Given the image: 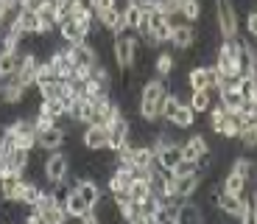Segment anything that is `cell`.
Instances as JSON below:
<instances>
[{"instance_id":"6da1fadb","label":"cell","mask_w":257,"mask_h":224,"mask_svg":"<svg viewBox=\"0 0 257 224\" xmlns=\"http://www.w3.org/2000/svg\"><path fill=\"white\" fill-rule=\"evenodd\" d=\"M168 98V84L162 79H148L140 93V118L143 121H157L162 112V104Z\"/></svg>"},{"instance_id":"7a4b0ae2","label":"cell","mask_w":257,"mask_h":224,"mask_svg":"<svg viewBox=\"0 0 257 224\" xmlns=\"http://www.w3.org/2000/svg\"><path fill=\"white\" fill-rule=\"evenodd\" d=\"M137 45H140V39H137L135 34H128V28H123L120 34H115L112 51H115V62H117L120 70L135 67V62H137Z\"/></svg>"},{"instance_id":"3957f363","label":"cell","mask_w":257,"mask_h":224,"mask_svg":"<svg viewBox=\"0 0 257 224\" xmlns=\"http://www.w3.org/2000/svg\"><path fill=\"white\" fill-rule=\"evenodd\" d=\"M238 51H240L238 39H224V45H218V53H215V67L221 70V76H224V79H238L240 76Z\"/></svg>"},{"instance_id":"277c9868","label":"cell","mask_w":257,"mask_h":224,"mask_svg":"<svg viewBox=\"0 0 257 224\" xmlns=\"http://www.w3.org/2000/svg\"><path fill=\"white\" fill-rule=\"evenodd\" d=\"M215 23H218V34L224 39L238 37V12L232 0H215Z\"/></svg>"},{"instance_id":"5b68a950","label":"cell","mask_w":257,"mask_h":224,"mask_svg":"<svg viewBox=\"0 0 257 224\" xmlns=\"http://www.w3.org/2000/svg\"><path fill=\"white\" fill-rule=\"evenodd\" d=\"M81 143L87 152H103L109 148V129L103 123H87L81 132Z\"/></svg>"},{"instance_id":"8992f818","label":"cell","mask_w":257,"mask_h":224,"mask_svg":"<svg viewBox=\"0 0 257 224\" xmlns=\"http://www.w3.org/2000/svg\"><path fill=\"white\" fill-rule=\"evenodd\" d=\"M67 174H70V157L67 154H62V148L59 152H51V157L45 160V177L48 182H62V179H67Z\"/></svg>"},{"instance_id":"52a82bcc","label":"cell","mask_w":257,"mask_h":224,"mask_svg":"<svg viewBox=\"0 0 257 224\" xmlns=\"http://www.w3.org/2000/svg\"><path fill=\"white\" fill-rule=\"evenodd\" d=\"M56 28H59V34H62V39H64L67 45L84 42V39L90 37V34H87V28H84L81 23H78V17H73V14H62Z\"/></svg>"},{"instance_id":"ba28073f","label":"cell","mask_w":257,"mask_h":224,"mask_svg":"<svg viewBox=\"0 0 257 224\" xmlns=\"http://www.w3.org/2000/svg\"><path fill=\"white\" fill-rule=\"evenodd\" d=\"M64 51H67V56L73 59V64H76V67H98V53H95V48H92V45H87V39H84V42L67 45Z\"/></svg>"},{"instance_id":"9c48e42d","label":"cell","mask_w":257,"mask_h":224,"mask_svg":"<svg viewBox=\"0 0 257 224\" xmlns=\"http://www.w3.org/2000/svg\"><path fill=\"white\" fill-rule=\"evenodd\" d=\"M109 152L115 154V152H120L126 143H132V132H128V121L123 115H117L115 121L109 123Z\"/></svg>"},{"instance_id":"30bf717a","label":"cell","mask_w":257,"mask_h":224,"mask_svg":"<svg viewBox=\"0 0 257 224\" xmlns=\"http://www.w3.org/2000/svg\"><path fill=\"white\" fill-rule=\"evenodd\" d=\"M171 31H174V20L162 12H154L151 14V37H154L157 45L162 42H171Z\"/></svg>"},{"instance_id":"8fae6325","label":"cell","mask_w":257,"mask_h":224,"mask_svg":"<svg viewBox=\"0 0 257 224\" xmlns=\"http://www.w3.org/2000/svg\"><path fill=\"white\" fill-rule=\"evenodd\" d=\"M37 62L39 59L34 56V53H23V62H20L17 73H14V79H17L23 87H37Z\"/></svg>"},{"instance_id":"7c38bea8","label":"cell","mask_w":257,"mask_h":224,"mask_svg":"<svg viewBox=\"0 0 257 224\" xmlns=\"http://www.w3.org/2000/svg\"><path fill=\"white\" fill-rule=\"evenodd\" d=\"M64 140H67V132H64L62 126H53V129H48V132L37 134V146L45 148V152H59V148L64 146Z\"/></svg>"},{"instance_id":"4fadbf2b","label":"cell","mask_w":257,"mask_h":224,"mask_svg":"<svg viewBox=\"0 0 257 224\" xmlns=\"http://www.w3.org/2000/svg\"><path fill=\"white\" fill-rule=\"evenodd\" d=\"M95 17H98V23H101V28H103V31L120 34L123 28H126V20H123V9H117V6L106 9V12L95 14Z\"/></svg>"},{"instance_id":"5bb4252c","label":"cell","mask_w":257,"mask_h":224,"mask_svg":"<svg viewBox=\"0 0 257 224\" xmlns=\"http://www.w3.org/2000/svg\"><path fill=\"white\" fill-rule=\"evenodd\" d=\"M23 182H26V179H23V174H17V171L3 174V177H0V196L6 199V202H17Z\"/></svg>"},{"instance_id":"9a60e30c","label":"cell","mask_w":257,"mask_h":224,"mask_svg":"<svg viewBox=\"0 0 257 224\" xmlns=\"http://www.w3.org/2000/svg\"><path fill=\"white\" fill-rule=\"evenodd\" d=\"M201 188V171L185 174V177H176V199H190L196 196V191Z\"/></svg>"},{"instance_id":"2e32d148","label":"cell","mask_w":257,"mask_h":224,"mask_svg":"<svg viewBox=\"0 0 257 224\" xmlns=\"http://www.w3.org/2000/svg\"><path fill=\"white\" fill-rule=\"evenodd\" d=\"M179 160H182V146H176V143H168V146H162L157 152V166L162 171H174L179 166Z\"/></svg>"},{"instance_id":"e0dca14e","label":"cell","mask_w":257,"mask_h":224,"mask_svg":"<svg viewBox=\"0 0 257 224\" xmlns=\"http://www.w3.org/2000/svg\"><path fill=\"white\" fill-rule=\"evenodd\" d=\"M171 42H174V48H179V51L193 48V42H196V28H193L190 23H179V26H174V31H171Z\"/></svg>"},{"instance_id":"ac0fdd59","label":"cell","mask_w":257,"mask_h":224,"mask_svg":"<svg viewBox=\"0 0 257 224\" xmlns=\"http://www.w3.org/2000/svg\"><path fill=\"white\" fill-rule=\"evenodd\" d=\"M51 64H53V73H56V79L70 82V79L76 76V64H73V59L67 56V51H56V53L51 56Z\"/></svg>"},{"instance_id":"d6986e66","label":"cell","mask_w":257,"mask_h":224,"mask_svg":"<svg viewBox=\"0 0 257 224\" xmlns=\"http://www.w3.org/2000/svg\"><path fill=\"white\" fill-rule=\"evenodd\" d=\"M207 152H210V146H207V140L201 137V134H193L187 143H182V160L196 163L201 154H207Z\"/></svg>"},{"instance_id":"ffe728a7","label":"cell","mask_w":257,"mask_h":224,"mask_svg":"<svg viewBox=\"0 0 257 224\" xmlns=\"http://www.w3.org/2000/svg\"><path fill=\"white\" fill-rule=\"evenodd\" d=\"M238 64H240V76H254V73H257V53L251 51V45L240 42Z\"/></svg>"},{"instance_id":"44dd1931","label":"cell","mask_w":257,"mask_h":224,"mask_svg":"<svg viewBox=\"0 0 257 224\" xmlns=\"http://www.w3.org/2000/svg\"><path fill=\"white\" fill-rule=\"evenodd\" d=\"M168 123H174L176 129H190L193 123H196V109L190 107V104H185V101H179V107H176V112H174V118Z\"/></svg>"},{"instance_id":"7402d4cb","label":"cell","mask_w":257,"mask_h":224,"mask_svg":"<svg viewBox=\"0 0 257 224\" xmlns=\"http://www.w3.org/2000/svg\"><path fill=\"white\" fill-rule=\"evenodd\" d=\"M243 196V193H240ZM240 196H235V193H226L224 188H221V193H218V199H215V207H218L221 213H226V216H238V210H240Z\"/></svg>"},{"instance_id":"603a6c76","label":"cell","mask_w":257,"mask_h":224,"mask_svg":"<svg viewBox=\"0 0 257 224\" xmlns=\"http://www.w3.org/2000/svg\"><path fill=\"white\" fill-rule=\"evenodd\" d=\"M14 23L26 34H39V12H34V9H20Z\"/></svg>"},{"instance_id":"cb8c5ba5","label":"cell","mask_w":257,"mask_h":224,"mask_svg":"<svg viewBox=\"0 0 257 224\" xmlns=\"http://www.w3.org/2000/svg\"><path fill=\"white\" fill-rule=\"evenodd\" d=\"M64 210H67V216H70V218H81L84 213L90 210V205L84 202V196L78 193V188H70V196H67V205H64Z\"/></svg>"},{"instance_id":"d4e9b609","label":"cell","mask_w":257,"mask_h":224,"mask_svg":"<svg viewBox=\"0 0 257 224\" xmlns=\"http://www.w3.org/2000/svg\"><path fill=\"white\" fill-rule=\"evenodd\" d=\"M76 188H78V193L84 196V202H87L90 207H95L98 202H101V188H98V182H92V179H78Z\"/></svg>"},{"instance_id":"484cf974","label":"cell","mask_w":257,"mask_h":224,"mask_svg":"<svg viewBox=\"0 0 257 224\" xmlns=\"http://www.w3.org/2000/svg\"><path fill=\"white\" fill-rule=\"evenodd\" d=\"M132 177L135 174L126 171V168L117 166V171L109 177V193H128V185H132Z\"/></svg>"},{"instance_id":"4316f807","label":"cell","mask_w":257,"mask_h":224,"mask_svg":"<svg viewBox=\"0 0 257 224\" xmlns=\"http://www.w3.org/2000/svg\"><path fill=\"white\" fill-rule=\"evenodd\" d=\"M154 188H151V179L146 177H132V185H128V196L135 199V202H143L146 196H151Z\"/></svg>"},{"instance_id":"83f0119b","label":"cell","mask_w":257,"mask_h":224,"mask_svg":"<svg viewBox=\"0 0 257 224\" xmlns=\"http://www.w3.org/2000/svg\"><path fill=\"white\" fill-rule=\"evenodd\" d=\"M20 62H23V53L20 51H3L0 53V73H3V79L14 76L17 67H20Z\"/></svg>"},{"instance_id":"f1b7e54d","label":"cell","mask_w":257,"mask_h":224,"mask_svg":"<svg viewBox=\"0 0 257 224\" xmlns=\"http://www.w3.org/2000/svg\"><path fill=\"white\" fill-rule=\"evenodd\" d=\"M187 84H190V90H207L210 87V67H201V64L190 67V73H187Z\"/></svg>"},{"instance_id":"f546056e","label":"cell","mask_w":257,"mask_h":224,"mask_svg":"<svg viewBox=\"0 0 257 224\" xmlns=\"http://www.w3.org/2000/svg\"><path fill=\"white\" fill-rule=\"evenodd\" d=\"M187 104L196 109V115H199V112H207V109L212 107L210 87H207V90H190V101H187Z\"/></svg>"},{"instance_id":"4dcf8cb0","label":"cell","mask_w":257,"mask_h":224,"mask_svg":"<svg viewBox=\"0 0 257 224\" xmlns=\"http://www.w3.org/2000/svg\"><path fill=\"white\" fill-rule=\"evenodd\" d=\"M9 163H12V171L23 174V171L28 168V163H31V152H28V148L14 146L12 152H9Z\"/></svg>"},{"instance_id":"1f68e13d","label":"cell","mask_w":257,"mask_h":224,"mask_svg":"<svg viewBox=\"0 0 257 224\" xmlns=\"http://www.w3.org/2000/svg\"><path fill=\"white\" fill-rule=\"evenodd\" d=\"M39 196H42L39 185H34V182H23V188H20V196H17V205L34 207V205L39 202Z\"/></svg>"},{"instance_id":"d6a6232c","label":"cell","mask_w":257,"mask_h":224,"mask_svg":"<svg viewBox=\"0 0 257 224\" xmlns=\"http://www.w3.org/2000/svg\"><path fill=\"white\" fill-rule=\"evenodd\" d=\"M246 185H249V179L240 177L238 171H229V174L224 177V191H226V193H235V196H240V193L246 191Z\"/></svg>"},{"instance_id":"836d02e7","label":"cell","mask_w":257,"mask_h":224,"mask_svg":"<svg viewBox=\"0 0 257 224\" xmlns=\"http://www.w3.org/2000/svg\"><path fill=\"white\" fill-rule=\"evenodd\" d=\"M143 6L140 3H126V6H123V20H126V28L128 31H135L137 26H140V20H143Z\"/></svg>"},{"instance_id":"e575fe53","label":"cell","mask_w":257,"mask_h":224,"mask_svg":"<svg viewBox=\"0 0 257 224\" xmlns=\"http://www.w3.org/2000/svg\"><path fill=\"white\" fill-rule=\"evenodd\" d=\"M204 218V210H201L199 205H193V202H182L179 207V224H187V221H201Z\"/></svg>"},{"instance_id":"d590c367","label":"cell","mask_w":257,"mask_h":224,"mask_svg":"<svg viewBox=\"0 0 257 224\" xmlns=\"http://www.w3.org/2000/svg\"><path fill=\"white\" fill-rule=\"evenodd\" d=\"M39 218H42V221L45 224H64L67 221V210H64V207H59V205H51V207H45V210L39 213Z\"/></svg>"},{"instance_id":"8d00e7d4","label":"cell","mask_w":257,"mask_h":224,"mask_svg":"<svg viewBox=\"0 0 257 224\" xmlns=\"http://www.w3.org/2000/svg\"><path fill=\"white\" fill-rule=\"evenodd\" d=\"M174 67H176L174 53H160V56H157V62H154V70H157V76H160V79L171 76V73H174Z\"/></svg>"},{"instance_id":"74e56055","label":"cell","mask_w":257,"mask_h":224,"mask_svg":"<svg viewBox=\"0 0 257 224\" xmlns=\"http://www.w3.org/2000/svg\"><path fill=\"white\" fill-rule=\"evenodd\" d=\"M232 171H238L240 177H246V179H257V166L249 157H238V160L232 163Z\"/></svg>"},{"instance_id":"f35d334b","label":"cell","mask_w":257,"mask_h":224,"mask_svg":"<svg viewBox=\"0 0 257 224\" xmlns=\"http://www.w3.org/2000/svg\"><path fill=\"white\" fill-rule=\"evenodd\" d=\"M179 14L187 20V23H193V20L201 17V3H199V0H185L182 9H179Z\"/></svg>"},{"instance_id":"ab89813d","label":"cell","mask_w":257,"mask_h":224,"mask_svg":"<svg viewBox=\"0 0 257 224\" xmlns=\"http://www.w3.org/2000/svg\"><path fill=\"white\" fill-rule=\"evenodd\" d=\"M229 115V109L224 107V104H215V107H210V126H212V132H215V129H218V123L224 121V118Z\"/></svg>"},{"instance_id":"60d3db41","label":"cell","mask_w":257,"mask_h":224,"mask_svg":"<svg viewBox=\"0 0 257 224\" xmlns=\"http://www.w3.org/2000/svg\"><path fill=\"white\" fill-rule=\"evenodd\" d=\"M34 126H37V134H39V132H48V129L56 126V118L48 115V112H37V118H34Z\"/></svg>"},{"instance_id":"b9f144b4","label":"cell","mask_w":257,"mask_h":224,"mask_svg":"<svg viewBox=\"0 0 257 224\" xmlns=\"http://www.w3.org/2000/svg\"><path fill=\"white\" fill-rule=\"evenodd\" d=\"M176 107H179V96H171V93H168L165 104H162V112H160V118H165V121H171V118H174V112H176Z\"/></svg>"},{"instance_id":"7bdbcfd3","label":"cell","mask_w":257,"mask_h":224,"mask_svg":"<svg viewBox=\"0 0 257 224\" xmlns=\"http://www.w3.org/2000/svg\"><path fill=\"white\" fill-rule=\"evenodd\" d=\"M251 210H254V202L251 199H246V196H240V210H238V221H246V224H251Z\"/></svg>"},{"instance_id":"ee69618b","label":"cell","mask_w":257,"mask_h":224,"mask_svg":"<svg viewBox=\"0 0 257 224\" xmlns=\"http://www.w3.org/2000/svg\"><path fill=\"white\" fill-rule=\"evenodd\" d=\"M48 79H56L51 59H48V62H37V84H39V82H48Z\"/></svg>"},{"instance_id":"f6af8a7d","label":"cell","mask_w":257,"mask_h":224,"mask_svg":"<svg viewBox=\"0 0 257 224\" xmlns=\"http://www.w3.org/2000/svg\"><path fill=\"white\" fill-rule=\"evenodd\" d=\"M193 171H199V168H196V163H190V160H179V166L174 168V177H185V174H193Z\"/></svg>"},{"instance_id":"bcb514c9","label":"cell","mask_w":257,"mask_h":224,"mask_svg":"<svg viewBox=\"0 0 257 224\" xmlns=\"http://www.w3.org/2000/svg\"><path fill=\"white\" fill-rule=\"evenodd\" d=\"M112 6H117L115 0H90V9L95 14H101V12H106V9H112Z\"/></svg>"},{"instance_id":"7dc6e473","label":"cell","mask_w":257,"mask_h":224,"mask_svg":"<svg viewBox=\"0 0 257 224\" xmlns=\"http://www.w3.org/2000/svg\"><path fill=\"white\" fill-rule=\"evenodd\" d=\"M246 31H249L251 37L257 39V9H251L249 17H246Z\"/></svg>"},{"instance_id":"c3c4849f","label":"cell","mask_w":257,"mask_h":224,"mask_svg":"<svg viewBox=\"0 0 257 224\" xmlns=\"http://www.w3.org/2000/svg\"><path fill=\"white\" fill-rule=\"evenodd\" d=\"M251 224H257V205H254V210H251Z\"/></svg>"},{"instance_id":"681fc988","label":"cell","mask_w":257,"mask_h":224,"mask_svg":"<svg viewBox=\"0 0 257 224\" xmlns=\"http://www.w3.org/2000/svg\"><path fill=\"white\" fill-rule=\"evenodd\" d=\"M251 202L257 205V185H254V191H251Z\"/></svg>"},{"instance_id":"f907efd6","label":"cell","mask_w":257,"mask_h":224,"mask_svg":"<svg viewBox=\"0 0 257 224\" xmlns=\"http://www.w3.org/2000/svg\"><path fill=\"white\" fill-rule=\"evenodd\" d=\"M254 90H257V73H254Z\"/></svg>"},{"instance_id":"816d5d0a","label":"cell","mask_w":257,"mask_h":224,"mask_svg":"<svg viewBox=\"0 0 257 224\" xmlns=\"http://www.w3.org/2000/svg\"><path fill=\"white\" fill-rule=\"evenodd\" d=\"M179 3H185V0H179Z\"/></svg>"}]
</instances>
